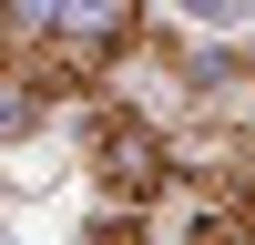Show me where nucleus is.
Wrapping results in <instances>:
<instances>
[{"label":"nucleus","instance_id":"obj_2","mask_svg":"<svg viewBox=\"0 0 255 245\" xmlns=\"http://www.w3.org/2000/svg\"><path fill=\"white\" fill-rule=\"evenodd\" d=\"M143 245H255V184L174 174L163 204H143Z\"/></svg>","mask_w":255,"mask_h":245},{"label":"nucleus","instance_id":"obj_3","mask_svg":"<svg viewBox=\"0 0 255 245\" xmlns=\"http://www.w3.org/2000/svg\"><path fill=\"white\" fill-rule=\"evenodd\" d=\"M31 122H41V102L20 92V82H0V143H10V133H31Z\"/></svg>","mask_w":255,"mask_h":245},{"label":"nucleus","instance_id":"obj_4","mask_svg":"<svg viewBox=\"0 0 255 245\" xmlns=\"http://www.w3.org/2000/svg\"><path fill=\"white\" fill-rule=\"evenodd\" d=\"M82 245H143V215H92V235Z\"/></svg>","mask_w":255,"mask_h":245},{"label":"nucleus","instance_id":"obj_1","mask_svg":"<svg viewBox=\"0 0 255 245\" xmlns=\"http://www.w3.org/2000/svg\"><path fill=\"white\" fill-rule=\"evenodd\" d=\"M82 163H92V194L113 204V215H143V204H163V184H174V133H163L143 102H92Z\"/></svg>","mask_w":255,"mask_h":245},{"label":"nucleus","instance_id":"obj_5","mask_svg":"<svg viewBox=\"0 0 255 245\" xmlns=\"http://www.w3.org/2000/svg\"><path fill=\"white\" fill-rule=\"evenodd\" d=\"M245 72H255V61H245Z\"/></svg>","mask_w":255,"mask_h":245}]
</instances>
